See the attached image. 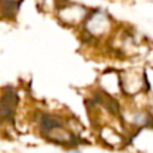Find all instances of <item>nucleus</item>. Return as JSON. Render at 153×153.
I'll return each instance as SVG.
<instances>
[{"label": "nucleus", "instance_id": "obj_1", "mask_svg": "<svg viewBox=\"0 0 153 153\" xmlns=\"http://www.w3.org/2000/svg\"><path fill=\"white\" fill-rule=\"evenodd\" d=\"M110 24H111L110 20H109V18L105 13L97 12L90 16L86 27H87V31L91 32L94 36H101V35H103L105 32L109 31Z\"/></svg>", "mask_w": 153, "mask_h": 153}, {"label": "nucleus", "instance_id": "obj_2", "mask_svg": "<svg viewBox=\"0 0 153 153\" xmlns=\"http://www.w3.org/2000/svg\"><path fill=\"white\" fill-rule=\"evenodd\" d=\"M16 103V94L8 89L0 100V118L4 121H11L13 117V109Z\"/></svg>", "mask_w": 153, "mask_h": 153}]
</instances>
